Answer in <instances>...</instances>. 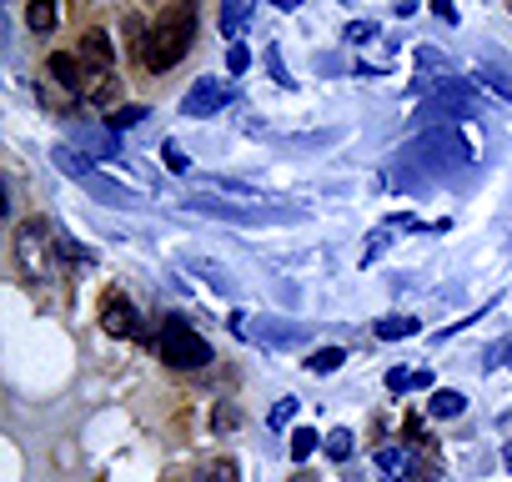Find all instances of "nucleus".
<instances>
[{
    "instance_id": "f257e3e1",
    "label": "nucleus",
    "mask_w": 512,
    "mask_h": 482,
    "mask_svg": "<svg viewBox=\"0 0 512 482\" xmlns=\"http://www.w3.org/2000/svg\"><path fill=\"white\" fill-rule=\"evenodd\" d=\"M472 161L467 141L452 131V126H432L422 131L412 146H402L387 166V181L402 186V191H427L432 181H442V171H462Z\"/></svg>"
},
{
    "instance_id": "f03ea898",
    "label": "nucleus",
    "mask_w": 512,
    "mask_h": 482,
    "mask_svg": "<svg viewBox=\"0 0 512 482\" xmlns=\"http://www.w3.org/2000/svg\"><path fill=\"white\" fill-rule=\"evenodd\" d=\"M191 41H196V11L191 6H176V11H166L156 26H151V36L141 41V61H146V71H171L186 51H191Z\"/></svg>"
},
{
    "instance_id": "7ed1b4c3",
    "label": "nucleus",
    "mask_w": 512,
    "mask_h": 482,
    "mask_svg": "<svg viewBox=\"0 0 512 482\" xmlns=\"http://www.w3.org/2000/svg\"><path fill=\"white\" fill-rule=\"evenodd\" d=\"M156 357L166 367H176V372H196V367L211 362V342L186 317H161V327H156Z\"/></svg>"
},
{
    "instance_id": "20e7f679",
    "label": "nucleus",
    "mask_w": 512,
    "mask_h": 482,
    "mask_svg": "<svg viewBox=\"0 0 512 482\" xmlns=\"http://www.w3.org/2000/svg\"><path fill=\"white\" fill-rule=\"evenodd\" d=\"M56 241L46 221H21L16 226V267L26 282H56Z\"/></svg>"
},
{
    "instance_id": "39448f33",
    "label": "nucleus",
    "mask_w": 512,
    "mask_h": 482,
    "mask_svg": "<svg viewBox=\"0 0 512 482\" xmlns=\"http://www.w3.org/2000/svg\"><path fill=\"white\" fill-rule=\"evenodd\" d=\"M51 161H56V166H61V171L71 176V181H81V186H86V191H91L96 201H106V206H136V196H131V191H126L121 181L101 176V171H96V166H91V161H86V156H81V151H76L71 141H61V146L51 151Z\"/></svg>"
},
{
    "instance_id": "423d86ee",
    "label": "nucleus",
    "mask_w": 512,
    "mask_h": 482,
    "mask_svg": "<svg viewBox=\"0 0 512 482\" xmlns=\"http://www.w3.org/2000/svg\"><path fill=\"white\" fill-rule=\"evenodd\" d=\"M186 211H201V216H216V221H231V226H282V221H302V211L292 206H236V201H216V196H191Z\"/></svg>"
},
{
    "instance_id": "0eeeda50",
    "label": "nucleus",
    "mask_w": 512,
    "mask_h": 482,
    "mask_svg": "<svg viewBox=\"0 0 512 482\" xmlns=\"http://www.w3.org/2000/svg\"><path fill=\"white\" fill-rule=\"evenodd\" d=\"M66 136L81 156H96V161H121V131L111 121H91V116H71L66 121Z\"/></svg>"
},
{
    "instance_id": "6e6552de",
    "label": "nucleus",
    "mask_w": 512,
    "mask_h": 482,
    "mask_svg": "<svg viewBox=\"0 0 512 482\" xmlns=\"http://www.w3.org/2000/svg\"><path fill=\"white\" fill-rule=\"evenodd\" d=\"M437 101H442V116H447V121H472V116H482V101H477L472 86L457 81V76H442V81H437Z\"/></svg>"
},
{
    "instance_id": "1a4fd4ad",
    "label": "nucleus",
    "mask_w": 512,
    "mask_h": 482,
    "mask_svg": "<svg viewBox=\"0 0 512 482\" xmlns=\"http://www.w3.org/2000/svg\"><path fill=\"white\" fill-rule=\"evenodd\" d=\"M101 327H106L111 337H146L141 312H136V307H131V297H121V292H111V297H106V307H101Z\"/></svg>"
},
{
    "instance_id": "9d476101",
    "label": "nucleus",
    "mask_w": 512,
    "mask_h": 482,
    "mask_svg": "<svg viewBox=\"0 0 512 482\" xmlns=\"http://www.w3.org/2000/svg\"><path fill=\"white\" fill-rule=\"evenodd\" d=\"M377 472H382L387 482H402V477H412V482H432V467H422L407 447H382V452H377Z\"/></svg>"
},
{
    "instance_id": "9b49d317",
    "label": "nucleus",
    "mask_w": 512,
    "mask_h": 482,
    "mask_svg": "<svg viewBox=\"0 0 512 482\" xmlns=\"http://www.w3.org/2000/svg\"><path fill=\"white\" fill-rule=\"evenodd\" d=\"M231 101V86H221V81H196L186 96H181V116H211V111H221Z\"/></svg>"
},
{
    "instance_id": "f8f14e48",
    "label": "nucleus",
    "mask_w": 512,
    "mask_h": 482,
    "mask_svg": "<svg viewBox=\"0 0 512 482\" xmlns=\"http://www.w3.org/2000/svg\"><path fill=\"white\" fill-rule=\"evenodd\" d=\"M307 332L302 327H282V317H251V337L246 342H262V347H297Z\"/></svg>"
},
{
    "instance_id": "ddd939ff",
    "label": "nucleus",
    "mask_w": 512,
    "mask_h": 482,
    "mask_svg": "<svg viewBox=\"0 0 512 482\" xmlns=\"http://www.w3.org/2000/svg\"><path fill=\"white\" fill-rule=\"evenodd\" d=\"M181 267H186V272H196L216 297H231V292H236V277H231L221 262H211V257H191V252H186V257H181Z\"/></svg>"
},
{
    "instance_id": "4468645a",
    "label": "nucleus",
    "mask_w": 512,
    "mask_h": 482,
    "mask_svg": "<svg viewBox=\"0 0 512 482\" xmlns=\"http://www.w3.org/2000/svg\"><path fill=\"white\" fill-rule=\"evenodd\" d=\"M51 76L66 86V91H76L81 101H86V86H91V76H86V66H81V56H51Z\"/></svg>"
},
{
    "instance_id": "2eb2a0df",
    "label": "nucleus",
    "mask_w": 512,
    "mask_h": 482,
    "mask_svg": "<svg viewBox=\"0 0 512 482\" xmlns=\"http://www.w3.org/2000/svg\"><path fill=\"white\" fill-rule=\"evenodd\" d=\"M427 412H432L437 422H452V417H462V412H467V397H462V392H432Z\"/></svg>"
},
{
    "instance_id": "dca6fc26",
    "label": "nucleus",
    "mask_w": 512,
    "mask_h": 482,
    "mask_svg": "<svg viewBox=\"0 0 512 482\" xmlns=\"http://www.w3.org/2000/svg\"><path fill=\"white\" fill-rule=\"evenodd\" d=\"M26 26H31L36 36H51V31H56V0H31Z\"/></svg>"
},
{
    "instance_id": "f3484780",
    "label": "nucleus",
    "mask_w": 512,
    "mask_h": 482,
    "mask_svg": "<svg viewBox=\"0 0 512 482\" xmlns=\"http://www.w3.org/2000/svg\"><path fill=\"white\" fill-rule=\"evenodd\" d=\"M196 482H241V467H236L231 457H211V462L196 472Z\"/></svg>"
},
{
    "instance_id": "a211bd4d",
    "label": "nucleus",
    "mask_w": 512,
    "mask_h": 482,
    "mask_svg": "<svg viewBox=\"0 0 512 482\" xmlns=\"http://www.w3.org/2000/svg\"><path fill=\"white\" fill-rule=\"evenodd\" d=\"M392 236H397V226H392V221H387V226H377V231L367 236V247H362V267H372V262L392 247Z\"/></svg>"
},
{
    "instance_id": "6ab92c4d",
    "label": "nucleus",
    "mask_w": 512,
    "mask_h": 482,
    "mask_svg": "<svg viewBox=\"0 0 512 482\" xmlns=\"http://www.w3.org/2000/svg\"><path fill=\"white\" fill-rule=\"evenodd\" d=\"M422 327H417V317H382L377 322V337L382 342H397V337H417Z\"/></svg>"
},
{
    "instance_id": "aec40b11",
    "label": "nucleus",
    "mask_w": 512,
    "mask_h": 482,
    "mask_svg": "<svg viewBox=\"0 0 512 482\" xmlns=\"http://www.w3.org/2000/svg\"><path fill=\"white\" fill-rule=\"evenodd\" d=\"M477 81H487V86H492V91H497V96H502V101L512 106V76H507L502 66H492V61H482V66H477Z\"/></svg>"
},
{
    "instance_id": "412c9836",
    "label": "nucleus",
    "mask_w": 512,
    "mask_h": 482,
    "mask_svg": "<svg viewBox=\"0 0 512 482\" xmlns=\"http://www.w3.org/2000/svg\"><path fill=\"white\" fill-rule=\"evenodd\" d=\"M342 362H347V352H342V347H322V352H312V357H307V372L327 377V372H337Z\"/></svg>"
},
{
    "instance_id": "4be33fe9",
    "label": "nucleus",
    "mask_w": 512,
    "mask_h": 482,
    "mask_svg": "<svg viewBox=\"0 0 512 482\" xmlns=\"http://www.w3.org/2000/svg\"><path fill=\"white\" fill-rule=\"evenodd\" d=\"M251 16V0H221V31L236 36V26Z\"/></svg>"
},
{
    "instance_id": "5701e85b",
    "label": "nucleus",
    "mask_w": 512,
    "mask_h": 482,
    "mask_svg": "<svg viewBox=\"0 0 512 482\" xmlns=\"http://www.w3.org/2000/svg\"><path fill=\"white\" fill-rule=\"evenodd\" d=\"M352 442H357V437H352L347 427H332L322 447H327V457H337V462H347V457H352Z\"/></svg>"
},
{
    "instance_id": "b1692460",
    "label": "nucleus",
    "mask_w": 512,
    "mask_h": 482,
    "mask_svg": "<svg viewBox=\"0 0 512 482\" xmlns=\"http://www.w3.org/2000/svg\"><path fill=\"white\" fill-rule=\"evenodd\" d=\"M317 447H322V437H317L312 427H297V432H292V457H297V462H307Z\"/></svg>"
},
{
    "instance_id": "393cba45",
    "label": "nucleus",
    "mask_w": 512,
    "mask_h": 482,
    "mask_svg": "<svg viewBox=\"0 0 512 482\" xmlns=\"http://www.w3.org/2000/svg\"><path fill=\"white\" fill-rule=\"evenodd\" d=\"M387 387L402 397V392H422V372H402V367H392L387 372Z\"/></svg>"
},
{
    "instance_id": "a878e982",
    "label": "nucleus",
    "mask_w": 512,
    "mask_h": 482,
    "mask_svg": "<svg viewBox=\"0 0 512 482\" xmlns=\"http://www.w3.org/2000/svg\"><path fill=\"white\" fill-rule=\"evenodd\" d=\"M292 417H297V397H282V402L272 407V417H267V422H272V432H282Z\"/></svg>"
},
{
    "instance_id": "bb28decb",
    "label": "nucleus",
    "mask_w": 512,
    "mask_h": 482,
    "mask_svg": "<svg viewBox=\"0 0 512 482\" xmlns=\"http://www.w3.org/2000/svg\"><path fill=\"white\" fill-rule=\"evenodd\" d=\"M136 121H146V106H121V111L111 116V126H116V131H131Z\"/></svg>"
},
{
    "instance_id": "cd10ccee",
    "label": "nucleus",
    "mask_w": 512,
    "mask_h": 482,
    "mask_svg": "<svg viewBox=\"0 0 512 482\" xmlns=\"http://www.w3.org/2000/svg\"><path fill=\"white\" fill-rule=\"evenodd\" d=\"M161 156H166V166H171L176 176H186V171H191V161H186V151H181L176 141H166V146H161Z\"/></svg>"
},
{
    "instance_id": "c85d7f7f",
    "label": "nucleus",
    "mask_w": 512,
    "mask_h": 482,
    "mask_svg": "<svg viewBox=\"0 0 512 482\" xmlns=\"http://www.w3.org/2000/svg\"><path fill=\"white\" fill-rule=\"evenodd\" d=\"M377 36V26L372 21H357V26H347V46H367Z\"/></svg>"
},
{
    "instance_id": "c756f323",
    "label": "nucleus",
    "mask_w": 512,
    "mask_h": 482,
    "mask_svg": "<svg viewBox=\"0 0 512 482\" xmlns=\"http://www.w3.org/2000/svg\"><path fill=\"white\" fill-rule=\"evenodd\" d=\"M267 71H272V81H282V86H297V81L287 76V66H282V51H277V46L267 51Z\"/></svg>"
},
{
    "instance_id": "7c9ffc66",
    "label": "nucleus",
    "mask_w": 512,
    "mask_h": 482,
    "mask_svg": "<svg viewBox=\"0 0 512 482\" xmlns=\"http://www.w3.org/2000/svg\"><path fill=\"white\" fill-rule=\"evenodd\" d=\"M226 66H231V71L241 76V71L251 66V51H246V46H231V51H226Z\"/></svg>"
},
{
    "instance_id": "2f4dec72",
    "label": "nucleus",
    "mask_w": 512,
    "mask_h": 482,
    "mask_svg": "<svg viewBox=\"0 0 512 482\" xmlns=\"http://www.w3.org/2000/svg\"><path fill=\"white\" fill-rule=\"evenodd\" d=\"M432 16L447 21V26H457V6H452V0H432Z\"/></svg>"
},
{
    "instance_id": "473e14b6",
    "label": "nucleus",
    "mask_w": 512,
    "mask_h": 482,
    "mask_svg": "<svg viewBox=\"0 0 512 482\" xmlns=\"http://www.w3.org/2000/svg\"><path fill=\"white\" fill-rule=\"evenodd\" d=\"M56 247H61V257H71V262H86V247H76V241H71V236H61V241H56Z\"/></svg>"
},
{
    "instance_id": "72a5a7b5",
    "label": "nucleus",
    "mask_w": 512,
    "mask_h": 482,
    "mask_svg": "<svg viewBox=\"0 0 512 482\" xmlns=\"http://www.w3.org/2000/svg\"><path fill=\"white\" fill-rule=\"evenodd\" d=\"M226 427H236V407H221L216 412V432H226Z\"/></svg>"
},
{
    "instance_id": "f704fd0d",
    "label": "nucleus",
    "mask_w": 512,
    "mask_h": 482,
    "mask_svg": "<svg viewBox=\"0 0 512 482\" xmlns=\"http://www.w3.org/2000/svg\"><path fill=\"white\" fill-rule=\"evenodd\" d=\"M272 6H277V11H297V6H302V0H272Z\"/></svg>"
},
{
    "instance_id": "c9c22d12",
    "label": "nucleus",
    "mask_w": 512,
    "mask_h": 482,
    "mask_svg": "<svg viewBox=\"0 0 512 482\" xmlns=\"http://www.w3.org/2000/svg\"><path fill=\"white\" fill-rule=\"evenodd\" d=\"M502 462H507V467H512V442H507V447H502Z\"/></svg>"
},
{
    "instance_id": "e433bc0d",
    "label": "nucleus",
    "mask_w": 512,
    "mask_h": 482,
    "mask_svg": "<svg viewBox=\"0 0 512 482\" xmlns=\"http://www.w3.org/2000/svg\"><path fill=\"white\" fill-rule=\"evenodd\" d=\"M292 482H312V477H307V472H297V477H292Z\"/></svg>"
},
{
    "instance_id": "4c0bfd02",
    "label": "nucleus",
    "mask_w": 512,
    "mask_h": 482,
    "mask_svg": "<svg viewBox=\"0 0 512 482\" xmlns=\"http://www.w3.org/2000/svg\"><path fill=\"white\" fill-rule=\"evenodd\" d=\"M507 6H512V0H507Z\"/></svg>"
},
{
    "instance_id": "58836bf2",
    "label": "nucleus",
    "mask_w": 512,
    "mask_h": 482,
    "mask_svg": "<svg viewBox=\"0 0 512 482\" xmlns=\"http://www.w3.org/2000/svg\"><path fill=\"white\" fill-rule=\"evenodd\" d=\"M507 422H512V417H507Z\"/></svg>"
}]
</instances>
